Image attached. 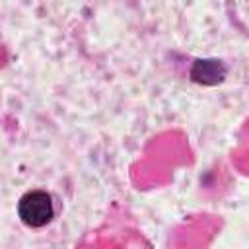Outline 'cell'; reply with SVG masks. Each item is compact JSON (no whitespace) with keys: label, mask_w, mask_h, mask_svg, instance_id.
Listing matches in <instances>:
<instances>
[{"label":"cell","mask_w":249,"mask_h":249,"mask_svg":"<svg viewBox=\"0 0 249 249\" xmlns=\"http://www.w3.org/2000/svg\"><path fill=\"white\" fill-rule=\"evenodd\" d=\"M226 68L222 66L220 60H196L193 66V80L202 82V84H216L224 78Z\"/></svg>","instance_id":"cell-2"},{"label":"cell","mask_w":249,"mask_h":249,"mask_svg":"<svg viewBox=\"0 0 249 249\" xmlns=\"http://www.w3.org/2000/svg\"><path fill=\"white\" fill-rule=\"evenodd\" d=\"M18 214L29 228H43L53 220V200L45 191H29L18 202Z\"/></svg>","instance_id":"cell-1"}]
</instances>
